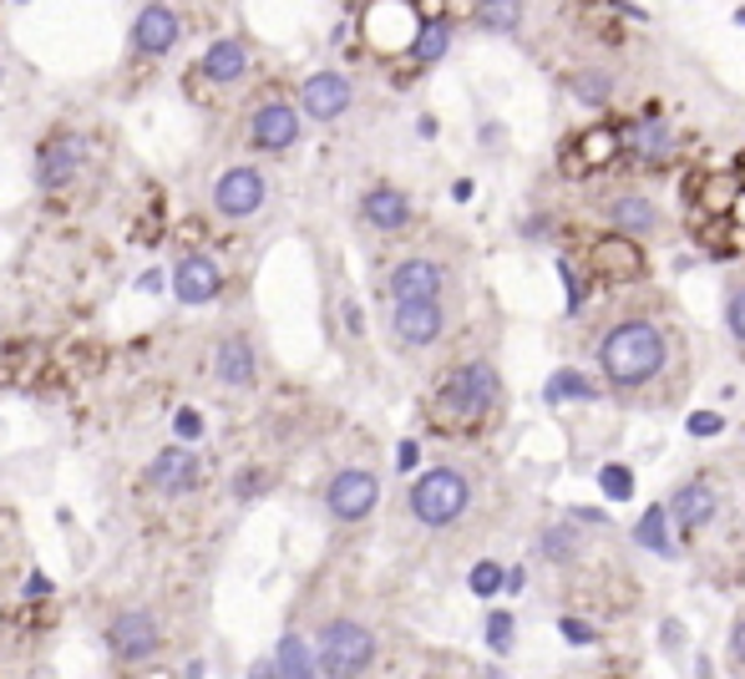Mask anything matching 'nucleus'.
<instances>
[{
    "instance_id": "1",
    "label": "nucleus",
    "mask_w": 745,
    "mask_h": 679,
    "mask_svg": "<svg viewBox=\"0 0 745 679\" xmlns=\"http://www.w3.org/2000/svg\"><path fill=\"white\" fill-rule=\"evenodd\" d=\"M603 370L614 386H644L665 370V340L649 320H624L603 340Z\"/></svg>"
},
{
    "instance_id": "31",
    "label": "nucleus",
    "mask_w": 745,
    "mask_h": 679,
    "mask_svg": "<svg viewBox=\"0 0 745 679\" xmlns=\"http://www.w3.org/2000/svg\"><path fill=\"white\" fill-rule=\"evenodd\" d=\"M497 588H502V568H497V563H477V568H471V593H477V599H492Z\"/></svg>"
},
{
    "instance_id": "39",
    "label": "nucleus",
    "mask_w": 745,
    "mask_h": 679,
    "mask_svg": "<svg viewBox=\"0 0 745 679\" xmlns=\"http://www.w3.org/2000/svg\"><path fill=\"white\" fill-rule=\"evenodd\" d=\"M563 634H568L574 644H593V628H589V624H578V619H563Z\"/></svg>"
},
{
    "instance_id": "7",
    "label": "nucleus",
    "mask_w": 745,
    "mask_h": 679,
    "mask_svg": "<svg viewBox=\"0 0 745 679\" xmlns=\"http://www.w3.org/2000/svg\"><path fill=\"white\" fill-rule=\"evenodd\" d=\"M81 168H87V143H81L77 132H56L52 143H41V153H36L41 188H66Z\"/></svg>"
},
{
    "instance_id": "27",
    "label": "nucleus",
    "mask_w": 745,
    "mask_h": 679,
    "mask_svg": "<svg viewBox=\"0 0 745 679\" xmlns=\"http://www.w3.org/2000/svg\"><path fill=\"white\" fill-rule=\"evenodd\" d=\"M614 223H619V229H634V234H649V229H654L649 198H619V203H614Z\"/></svg>"
},
{
    "instance_id": "5",
    "label": "nucleus",
    "mask_w": 745,
    "mask_h": 679,
    "mask_svg": "<svg viewBox=\"0 0 745 679\" xmlns=\"http://www.w3.org/2000/svg\"><path fill=\"white\" fill-rule=\"evenodd\" d=\"M376 502H380V482L370 477V471H360V467L335 471L330 487H325V508H330V517H341V523H360V517H370Z\"/></svg>"
},
{
    "instance_id": "33",
    "label": "nucleus",
    "mask_w": 745,
    "mask_h": 679,
    "mask_svg": "<svg viewBox=\"0 0 745 679\" xmlns=\"http://www.w3.org/2000/svg\"><path fill=\"white\" fill-rule=\"evenodd\" d=\"M578 97H583V102H603V97H609V77H603V71H583V77H578Z\"/></svg>"
},
{
    "instance_id": "15",
    "label": "nucleus",
    "mask_w": 745,
    "mask_h": 679,
    "mask_svg": "<svg viewBox=\"0 0 745 679\" xmlns=\"http://www.w3.org/2000/svg\"><path fill=\"white\" fill-rule=\"evenodd\" d=\"M391 330L405 345H432V340L442 335V304L436 300H396Z\"/></svg>"
},
{
    "instance_id": "8",
    "label": "nucleus",
    "mask_w": 745,
    "mask_h": 679,
    "mask_svg": "<svg viewBox=\"0 0 745 679\" xmlns=\"http://www.w3.org/2000/svg\"><path fill=\"white\" fill-rule=\"evenodd\" d=\"M264 172L259 168H229L219 178V188H213V209L223 213V219H248V213L264 209Z\"/></svg>"
},
{
    "instance_id": "9",
    "label": "nucleus",
    "mask_w": 745,
    "mask_h": 679,
    "mask_svg": "<svg viewBox=\"0 0 745 679\" xmlns=\"http://www.w3.org/2000/svg\"><path fill=\"white\" fill-rule=\"evenodd\" d=\"M300 137V112L289 102H264L254 118H248V143L264 147V153H279Z\"/></svg>"
},
{
    "instance_id": "19",
    "label": "nucleus",
    "mask_w": 745,
    "mask_h": 679,
    "mask_svg": "<svg viewBox=\"0 0 745 679\" xmlns=\"http://www.w3.org/2000/svg\"><path fill=\"white\" fill-rule=\"evenodd\" d=\"M244 71H248V52H244V41H213L209 52H203V77L219 81V87L238 81Z\"/></svg>"
},
{
    "instance_id": "36",
    "label": "nucleus",
    "mask_w": 745,
    "mask_h": 679,
    "mask_svg": "<svg viewBox=\"0 0 745 679\" xmlns=\"http://www.w3.org/2000/svg\"><path fill=\"white\" fill-rule=\"evenodd\" d=\"M543 553H548V558H574V543L563 537V527H553V533L543 537Z\"/></svg>"
},
{
    "instance_id": "17",
    "label": "nucleus",
    "mask_w": 745,
    "mask_h": 679,
    "mask_svg": "<svg viewBox=\"0 0 745 679\" xmlns=\"http://www.w3.org/2000/svg\"><path fill=\"white\" fill-rule=\"evenodd\" d=\"M442 285L446 279L432 259H405L391 269V300H436Z\"/></svg>"
},
{
    "instance_id": "26",
    "label": "nucleus",
    "mask_w": 745,
    "mask_h": 679,
    "mask_svg": "<svg viewBox=\"0 0 745 679\" xmlns=\"http://www.w3.org/2000/svg\"><path fill=\"white\" fill-rule=\"evenodd\" d=\"M446 41H452L446 21H432V26H421L416 36H411V52H416V62H442V56H446Z\"/></svg>"
},
{
    "instance_id": "40",
    "label": "nucleus",
    "mask_w": 745,
    "mask_h": 679,
    "mask_svg": "<svg viewBox=\"0 0 745 679\" xmlns=\"http://www.w3.org/2000/svg\"><path fill=\"white\" fill-rule=\"evenodd\" d=\"M731 654H735V665H745V614L735 619V628H731Z\"/></svg>"
},
{
    "instance_id": "14",
    "label": "nucleus",
    "mask_w": 745,
    "mask_h": 679,
    "mask_svg": "<svg viewBox=\"0 0 745 679\" xmlns=\"http://www.w3.org/2000/svg\"><path fill=\"white\" fill-rule=\"evenodd\" d=\"M178 15L168 11V5H143L137 11V21H132V41H137V52L147 56H168L173 46H178Z\"/></svg>"
},
{
    "instance_id": "45",
    "label": "nucleus",
    "mask_w": 745,
    "mask_h": 679,
    "mask_svg": "<svg viewBox=\"0 0 745 679\" xmlns=\"http://www.w3.org/2000/svg\"><path fill=\"white\" fill-rule=\"evenodd\" d=\"M735 21H741V26H745V11H735Z\"/></svg>"
},
{
    "instance_id": "43",
    "label": "nucleus",
    "mask_w": 745,
    "mask_h": 679,
    "mask_svg": "<svg viewBox=\"0 0 745 679\" xmlns=\"http://www.w3.org/2000/svg\"><path fill=\"white\" fill-rule=\"evenodd\" d=\"M157 285H163V275H157V269H147V275L143 279H137V289H143V294H153V289Z\"/></svg>"
},
{
    "instance_id": "6",
    "label": "nucleus",
    "mask_w": 745,
    "mask_h": 679,
    "mask_svg": "<svg viewBox=\"0 0 745 679\" xmlns=\"http://www.w3.org/2000/svg\"><path fill=\"white\" fill-rule=\"evenodd\" d=\"M157 639H163V634H157V619L147 614V609H127V614H118L107 624V649L118 654V659H127V665L153 659Z\"/></svg>"
},
{
    "instance_id": "44",
    "label": "nucleus",
    "mask_w": 745,
    "mask_h": 679,
    "mask_svg": "<svg viewBox=\"0 0 745 679\" xmlns=\"http://www.w3.org/2000/svg\"><path fill=\"white\" fill-rule=\"evenodd\" d=\"M665 644H685V628L680 624H665Z\"/></svg>"
},
{
    "instance_id": "25",
    "label": "nucleus",
    "mask_w": 745,
    "mask_h": 679,
    "mask_svg": "<svg viewBox=\"0 0 745 679\" xmlns=\"http://www.w3.org/2000/svg\"><path fill=\"white\" fill-rule=\"evenodd\" d=\"M548 405H558V401H593V380L589 376H578V370H558V376L548 380Z\"/></svg>"
},
{
    "instance_id": "20",
    "label": "nucleus",
    "mask_w": 745,
    "mask_h": 679,
    "mask_svg": "<svg viewBox=\"0 0 745 679\" xmlns=\"http://www.w3.org/2000/svg\"><path fill=\"white\" fill-rule=\"evenodd\" d=\"M675 523L685 527V533H694V527H705L710 517H715V492H710L705 482H690V487H680L675 492Z\"/></svg>"
},
{
    "instance_id": "24",
    "label": "nucleus",
    "mask_w": 745,
    "mask_h": 679,
    "mask_svg": "<svg viewBox=\"0 0 745 679\" xmlns=\"http://www.w3.org/2000/svg\"><path fill=\"white\" fill-rule=\"evenodd\" d=\"M614 153H619V137L609 127H593V132H583L578 137V157H583V168H609L614 163ZM578 168V172H583Z\"/></svg>"
},
{
    "instance_id": "29",
    "label": "nucleus",
    "mask_w": 745,
    "mask_h": 679,
    "mask_svg": "<svg viewBox=\"0 0 745 679\" xmlns=\"http://www.w3.org/2000/svg\"><path fill=\"white\" fill-rule=\"evenodd\" d=\"M634 537H640L649 553H669V543H665V508H649L640 517V527H634Z\"/></svg>"
},
{
    "instance_id": "16",
    "label": "nucleus",
    "mask_w": 745,
    "mask_h": 679,
    "mask_svg": "<svg viewBox=\"0 0 745 679\" xmlns=\"http://www.w3.org/2000/svg\"><path fill=\"white\" fill-rule=\"evenodd\" d=\"M644 275V254L624 238H609V244H593V279L603 285H629V279Z\"/></svg>"
},
{
    "instance_id": "35",
    "label": "nucleus",
    "mask_w": 745,
    "mask_h": 679,
    "mask_svg": "<svg viewBox=\"0 0 745 679\" xmlns=\"http://www.w3.org/2000/svg\"><path fill=\"white\" fill-rule=\"evenodd\" d=\"M259 487H264V471H254V467L238 471V477H234V492L244 497V502H248V497H259Z\"/></svg>"
},
{
    "instance_id": "38",
    "label": "nucleus",
    "mask_w": 745,
    "mask_h": 679,
    "mask_svg": "<svg viewBox=\"0 0 745 679\" xmlns=\"http://www.w3.org/2000/svg\"><path fill=\"white\" fill-rule=\"evenodd\" d=\"M731 330L745 340V289H735V300H731Z\"/></svg>"
},
{
    "instance_id": "37",
    "label": "nucleus",
    "mask_w": 745,
    "mask_h": 679,
    "mask_svg": "<svg viewBox=\"0 0 745 679\" xmlns=\"http://www.w3.org/2000/svg\"><path fill=\"white\" fill-rule=\"evenodd\" d=\"M173 426H178V436H184V442H193V436H203V421H198L193 411H178V421H173Z\"/></svg>"
},
{
    "instance_id": "32",
    "label": "nucleus",
    "mask_w": 745,
    "mask_h": 679,
    "mask_svg": "<svg viewBox=\"0 0 745 679\" xmlns=\"http://www.w3.org/2000/svg\"><path fill=\"white\" fill-rule=\"evenodd\" d=\"M487 644H492V654H512V614L487 619Z\"/></svg>"
},
{
    "instance_id": "3",
    "label": "nucleus",
    "mask_w": 745,
    "mask_h": 679,
    "mask_svg": "<svg viewBox=\"0 0 745 679\" xmlns=\"http://www.w3.org/2000/svg\"><path fill=\"white\" fill-rule=\"evenodd\" d=\"M467 497H471V487L462 471L436 467L411 487V512H416V523H426V527H446L467 512Z\"/></svg>"
},
{
    "instance_id": "13",
    "label": "nucleus",
    "mask_w": 745,
    "mask_h": 679,
    "mask_svg": "<svg viewBox=\"0 0 745 679\" xmlns=\"http://www.w3.org/2000/svg\"><path fill=\"white\" fill-rule=\"evenodd\" d=\"M366 36L376 41L380 52H401V46H411V36H416V21H411V5H401V0H386V5H370V15H366Z\"/></svg>"
},
{
    "instance_id": "21",
    "label": "nucleus",
    "mask_w": 745,
    "mask_h": 679,
    "mask_svg": "<svg viewBox=\"0 0 745 679\" xmlns=\"http://www.w3.org/2000/svg\"><path fill=\"white\" fill-rule=\"evenodd\" d=\"M405 219H411V203H405L401 188H370L366 193V223H376V229H405Z\"/></svg>"
},
{
    "instance_id": "2",
    "label": "nucleus",
    "mask_w": 745,
    "mask_h": 679,
    "mask_svg": "<svg viewBox=\"0 0 745 679\" xmlns=\"http://www.w3.org/2000/svg\"><path fill=\"white\" fill-rule=\"evenodd\" d=\"M497 401V370L482 366V360H471V366H457L446 376L442 396H436V421L442 426H471V421H482Z\"/></svg>"
},
{
    "instance_id": "10",
    "label": "nucleus",
    "mask_w": 745,
    "mask_h": 679,
    "mask_svg": "<svg viewBox=\"0 0 745 679\" xmlns=\"http://www.w3.org/2000/svg\"><path fill=\"white\" fill-rule=\"evenodd\" d=\"M219 289H223V269L209 254H188V259L173 269V294L184 304H209V300H219Z\"/></svg>"
},
{
    "instance_id": "22",
    "label": "nucleus",
    "mask_w": 745,
    "mask_h": 679,
    "mask_svg": "<svg viewBox=\"0 0 745 679\" xmlns=\"http://www.w3.org/2000/svg\"><path fill=\"white\" fill-rule=\"evenodd\" d=\"M275 669H279L285 679H310V675H314L310 644H304L300 634H285V639H279V649H275Z\"/></svg>"
},
{
    "instance_id": "34",
    "label": "nucleus",
    "mask_w": 745,
    "mask_h": 679,
    "mask_svg": "<svg viewBox=\"0 0 745 679\" xmlns=\"http://www.w3.org/2000/svg\"><path fill=\"white\" fill-rule=\"evenodd\" d=\"M725 421H720V411H694L690 416V436H715Z\"/></svg>"
},
{
    "instance_id": "23",
    "label": "nucleus",
    "mask_w": 745,
    "mask_h": 679,
    "mask_svg": "<svg viewBox=\"0 0 745 679\" xmlns=\"http://www.w3.org/2000/svg\"><path fill=\"white\" fill-rule=\"evenodd\" d=\"M477 26L497 31V36H512V31L523 26V0H482L477 5Z\"/></svg>"
},
{
    "instance_id": "28",
    "label": "nucleus",
    "mask_w": 745,
    "mask_h": 679,
    "mask_svg": "<svg viewBox=\"0 0 745 679\" xmlns=\"http://www.w3.org/2000/svg\"><path fill=\"white\" fill-rule=\"evenodd\" d=\"M669 147H675L669 127H659V122H644V127H634V153H644V157H665Z\"/></svg>"
},
{
    "instance_id": "18",
    "label": "nucleus",
    "mask_w": 745,
    "mask_h": 679,
    "mask_svg": "<svg viewBox=\"0 0 745 679\" xmlns=\"http://www.w3.org/2000/svg\"><path fill=\"white\" fill-rule=\"evenodd\" d=\"M213 370H219L223 386H248L254 380V345L244 335H229L213 355Z\"/></svg>"
},
{
    "instance_id": "41",
    "label": "nucleus",
    "mask_w": 745,
    "mask_h": 679,
    "mask_svg": "<svg viewBox=\"0 0 745 679\" xmlns=\"http://www.w3.org/2000/svg\"><path fill=\"white\" fill-rule=\"evenodd\" d=\"M416 457H421V446H416V442H401V452H396V461H401L405 471L416 467Z\"/></svg>"
},
{
    "instance_id": "42",
    "label": "nucleus",
    "mask_w": 745,
    "mask_h": 679,
    "mask_svg": "<svg viewBox=\"0 0 745 679\" xmlns=\"http://www.w3.org/2000/svg\"><path fill=\"white\" fill-rule=\"evenodd\" d=\"M731 219L745 223V188H735V198H731Z\"/></svg>"
},
{
    "instance_id": "11",
    "label": "nucleus",
    "mask_w": 745,
    "mask_h": 679,
    "mask_svg": "<svg viewBox=\"0 0 745 679\" xmlns=\"http://www.w3.org/2000/svg\"><path fill=\"white\" fill-rule=\"evenodd\" d=\"M193 482H198V457L188 446H168V452H157V457L147 461V487H153V492L178 497Z\"/></svg>"
},
{
    "instance_id": "12",
    "label": "nucleus",
    "mask_w": 745,
    "mask_h": 679,
    "mask_svg": "<svg viewBox=\"0 0 745 679\" xmlns=\"http://www.w3.org/2000/svg\"><path fill=\"white\" fill-rule=\"evenodd\" d=\"M300 102L314 122H335L345 107H351V81H345L341 71H314L300 87Z\"/></svg>"
},
{
    "instance_id": "4",
    "label": "nucleus",
    "mask_w": 745,
    "mask_h": 679,
    "mask_svg": "<svg viewBox=\"0 0 745 679\" xmlns=\"http://www.w3.org/2000/svg\"><path fill=\"white\" fill-rule=\"evenodd\" d=\"M370 659H376V639H370V628H360L355 619H335V624H325L314 669L345 679V675H366Z\"/></svg>"
},
{
    "instance_id": "30",
    "label": "nucleus",
    "mask_w": 745,
    "mask_h": 679,
    "mask_svg": "<svg viewBox=\"0 0 745 679\" xmlns=\"http://www.w3.org/2000/svg\"><path fill=\"white\" fill-rule=\"evenodd\" d=\"M599 487H603V497H614V502H624V497H634V471L619 467V461H609V467L599 471Z\"/></svg>"
}]
</instances>
